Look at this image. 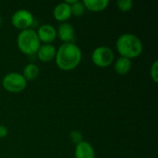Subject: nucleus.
I'll return each instance as SVG.
<instances>
[{
    "label": "nucleus",
    "mask_w": 158,
    "mask_h": 158,
    "mask_svg": "<svg viewBox=\"0 0 158 158\" xmlns=\"http://www.w3.org/2000/svg\"><path fill=\"white\" fill-rule=\"evenodd\" d=\"M82 53L81 48L75 43L62 44L56 49V63L57 67L64 70L69 71L75 69L81 63Z\"/></svg>",
    "instance_id": "nucleus-1"
},
{
    "label": "nucleus",
    "mask_w": 158,
    "mask_h": 158,
    "mask_svg": "<svg viewBox=\"0 0 158 158\" xmlns=\"http://www.w3.org/2000/svg\"><path fill=\"white\" fill-rule=\"evenodd\" d=\"M116 49L120 56L132 59L142 55L143 45L137 35L133 33H123L116 42Z\"/></svg>",
    "instance_id": "nucleus-2"
},
{
    "label": "nucleus",
    "mask_w": 158,
    "mask_h": 158,
    "mask_svg": "<svg viewBox=\"0 0 158 158\" xmlns=\"http://www.w3.org/2000/svg\"><path fill=\"white\" fill-rule=\"evenodd\" d=\"M17 45L19 51L27 56L36 55L41 42L37 36L36 31L31 28L20 31L17 37Z\"/></svg>",
    "instance_id": "nucleus-3"
},
{
    "label": "nucleus",
    "mask_w": 158,
    "mask_h": 158,
    "mask_svg": "<svg viewBox=\"0 0 158 158\" xmlns=\"http://www.w3.org/2000/svg\"><path fill=\"white\" fill-rule=\"evenodd\" d=\"M2 85L6 92L18 94L23 92L26 89L27 81L24 79L21 73L9 72L3 78Z\"/></svg>",
    "instance_id": "nucleus-4"
},
{
    "label": "nucleus",
    "mask_w": 158,
    "mask_h": 158,
    "mask_svg": "<svg viewBox=\"0 0 158 158\" xmlns=\"http://www.w3.org/2000/svg\"><path fill=\"white\" fill-rule=\"evenodd\" d=\"M91 59L93 63L99 68H107L114 63L115 55L113 50L106 45H100L92 52Z\"/></svg>",
    "instance_id": "nucleus-5"
},
{
    "label": "nucleus",
    "mask_w": 158,
    "mask_h": 158,
    "mask_svg": "<svg viewBox=\"0 0 158 158\" xmlns=\"http://www.w3.org/2000/svg\"><path fill=\"white\" fill-rule=\"evenodd\" d=\"M33 22L34 17L32 13L27 9H19L11 16V24L19 31L30 29Z\"/></svg>",
    "instance_id": "nucleus-6"
},
{
    "label": "nucleus",
    "mask_w": 158,
    "mask_h": 158,
    "mask_svg": "<svg viewBox=\"0 0 158 158\" xmlns=\"http://www.w3.org/2000/svg\"><path fill=\"white\" fill-rule=\"evenodd\" d=\"M56 37L63 44L74 43L75 41V31L71 24L69 22H62L56 29Z\"/></svg>",
    "instance_id": "nucleus-7"
},
{
    "label": "nucleus",
    "mask_w": 158,
    "mask_h": 158,
    "mask_svg": "<svg viewBox=\"0 0 158 158\" xmlns=\"http://www.w3.org/2000/svg\"><path fill=\"white\" fill-rule=\"evenodd\" d=\"M40 42L44 44H52L56 38V29L51 24H43L36 31Z\"/></svg>",
    "instance_id": "nucleus-8"
},
{
    "label": "nucleus",
    "mask_w": 158,
    "mask_h": 158,
    "mask_svg": "<svg viewBox=\"0 0 158 158\" xmlns=\"http://www.w3.org/2000/svg\"><path fill=\"white\" fill-rule=\"evenodd\" d=\"M56 55V48L52 44H43L40 45L36 56L38 59L42 62L47 63L55 59Z\"/></svg>",
    "instance_id": "nucleus-9"
},
{
    "label": "nucleus",
    "mask_w": 158,
    "mask_h": 158,
    "mask_svg": "<svg viewBox=\"0 0 158 158\" xmlns=\"http://www.w3.org/2000/svg\"><path fill=\"white\" fill-rule=\"evenodd\" d=\"M53 16L55 18V19H56L59 22H66L68 19H69L72 16H71V9H70V6L64 2H61L59 4H57L53 10Z\"/></svg>",
    "instance_id": "nucleus-10"
},
{
    "label": "nucleus",
    "mask_w": 158,
    "mask_h": 158,
    "mask_svg": "<svg viewBox=\"0 0 158 158\" xmlns=\"http://www.w3.org/2000/svg\"><path fill=\"white\" fill-rule=\"evenodd\" d=\"M74 157L95 158V152L93 145L86 141H82L81 143L76 144L74 150Z\"/></svg>",
    "instance_id": "nucleus-11"
},
{
    "label": "nucleus",
    "mask_w": 158,
    "mask_h": 158,
    "mask_svg": "<svg viewBox=\"0 0 158 158\" xmlns=\"http://www.w3.org/2000/svg\"><path fill=\"white\" fill-rule=\"evenodd\" d=\"M85 9L93 12H100L106 9L109 6L108 0H83L82 1Z\"/></svg>",
    "instance_id": "nucleus-12"
},
{
    "label": "nucleus",
    "mask_w": 158,
    "mask_h": 158,
    "mask_svg": "<svg viewBox=\"0 0 158 158\" xmlns=\"http://www.w3.org/2000/svg\"><path fill=\"white\" fill-rule=\"evenodd\" d=\"M131 69V60L123 56H119L115 60L114 69L118 75H126Z\"/></svg>",
    "instance_id": "nucleus-13"
},
{
    "label": "nucleus",
    "mask_w": 158,
    "mask_h": 158,
    "mask_svg": "<svg viewBox=\"0 0 158 158\" xmlns=\"http://www.w3.org/2000/svg\"><path fill=\"white\" fill-rule=\"evenodd\" d=\"M22 76L24 77V79L28 81H33L35 80L39 74H40V69L39 67L34 64V63H29L27 64L22 71Z\"/></svg>",
    "instance_id": "nucleus-14"
},
{
    "label": "nucleus",
    "mask_w": 158,
    "mask_h": 158,
    "mask_svg": "<svg viewBox=\"0 0 158 158\" xmlns=\"http://www.w3.org/2000/svg\"><path fill=\"white\" fill-rule=\"evenodd\" d=\"M70 9H71V16L74 17H81L83 15L85 11L83 3L79 0H76L72 5H70Z\"/></svg>",
    "instance_id": "nucleus-15"
},
{
    "label": "nucleus",
    "mask_w": 158,
    "mask_h": 158,
    "mask_svg": "<svg viewBox=\"0 0 158 158\" xmlns=\"http://www.w3.org/2000/svg\"><path fill=\"white\" fill-rule=\"evenodd\" d=\"M133 5L134 3L132 0H118L117 2V6L118 10L122 12H128L131 10V8L133 7Z\"/></svg>",
    "instance_id": "nucleus-16"
},
{
    "label": "nucleus",
    "mask_w": 158,
    "mask_h": 158,
    "mask_svg": "<svg viewBox=\"0 0 158 158\" xmlns=\"http://www.w3.org/2000/svg\"><path fill=\"white\" fill-rule=\"evenodd\" d=\"M69 139H70V141L73 143H75V145L78 144V143H81L82 141H84L81 132L79 131H77V130H74V131H70V133H69Z\"/></svg>",
    "instance_id": "nucleus-17"
},
{
    "label": "nucleus",
    "mask_w": 158,
    "mask_h": 158,
    "mask_svg": "<svg viewBox=\"0 0 158 158\" xmlns=\"http://www.w3.org/2000/svg\"><path fill=\"white\" fill-rule=\"evenodd\" d=\"M150 77L155 83L158 82V61L155 60L150 69Z\"/></svg>",
    "instance_id": "nucleus-18"
},
{
    "label": "nucleus",
    "mask_w": 158,
    "mask_h": 158,
    "mask_svg": "<svg viewBox=\"0 0 158 158\" xmlns=\"http://www.w3.org/2000/svg\"><path fill=\"white\" fill-rule=\"evenodd\" d=\"M7 128L4 125H0V138H5L7 135Z\"/></svg>",
    "instance_id": "nucleus-19"
},
{
    "label": "nucleus",
    "mask_w": 158,
    "mask_h": 158,
    "mask_svg": "<svg viewBox=\"0 0 158 158\" xmlns=\"http://www.w3.org/2000/svg\"><path fill=\"white\" fill-rule=\"evenodd\" d=\"M1 23H2V18H1V16H0V25H1Z\"/></svg>",
    "instance_id": "nucleus-20"
},
{
    "label": "nucleus",
    "mask_w": 158,
    "mask_h": 158,
    "mask_svg": "<svg viewBox=\"0 0 158 158\" xmlns=\"http://www.w3.org/2000/svg\"><path fill=\"white\" fill-rule=\"evenodd\" d=\"M18 158H22V157H18Z\"/></svg>",
    "instance_id": "nucleus-21"
}]
</instances>
